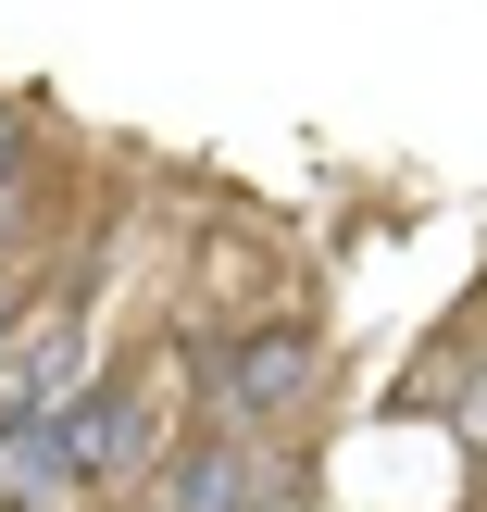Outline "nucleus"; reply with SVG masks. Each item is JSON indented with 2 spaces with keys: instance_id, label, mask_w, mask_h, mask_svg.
<instances>
[{
  "instance_id": "obj_2",
  "label": "nucleus",
  "mask_w": 487,
  "mask_h": 512,
  "mask_svg": "<svg viewBox=\"0 0 487 512\" xmlns=\"http://www.w3.org/2000/svg\"><path fill=\"white\" fill-rule=\"evenodd\" d=\"M138 438H150V400L125 388V375H100V388H75L63 413H50V463H63V488H113V475H138Z\"/></svg>"
},
{
  "instance_id": "obj_5",
  "label": "nucleus",
  "mask_w": 487,
  "mask_h": 512,
  "mask_svg": "<svg viewBox=\"0 0 487 512\" xmlns=\"http://www.w3.org/2000/svg\"><path fill=\"white\" fill-rule=\"evenodd\" d=\"M250 512H313V475H288V463H263V500Z\"/></svg>"
},
{
  "instance_id": "obj_1",
  "label": "nucleus",
  "mask_w": 487,
  "mask_h": 512,
  "mask_svg": "<svg viewBox=\"0 0 487 512\" xmlns=\"http://www.w3.org/2000/svg\"><path fill=\"white\" fill-rule=\"evenodd\" d=\"M313 388H325V350L300 338V325H250V338H225V363H213V425L263 450V425H288Z\"/></svg>"
},
{
  "instance_id": "obj_4",
  "label": "nucleus",
  "mask_w": 487,
  "mask_h": 512,
  "mask_svg": "<svg viewBox=\"0 0 487 512\" xmlns=\"http://www.w3.org/2000/svg\"><path fill=\"white\" fill-rule=\"evenodd\" d=\"M25 150H38V113H25V100H0V200L25 188Z\"/></svg>"
},
{
  "instance_id": "obj_3",
  "label": "nucleus",
  "mask_w": 487,
  "mask_h": 512,
  "mask_svg": "<svg viewBox=\"0 0 487 512\" xmlns=\"http://www.w3.org/2000/svg\"><path fill=\"white\" fill-rule=\"evenodd\" d=\"M250 500H263V450L225 438V425H213V438H188V450H175V475H163V512H250Z\"/></svg>"
}]
</instances>
